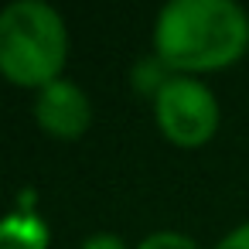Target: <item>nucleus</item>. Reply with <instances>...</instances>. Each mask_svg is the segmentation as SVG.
Listing matches in <instances>:
<instances>
[{"label": "nucleus", "mask_w": 249, "mask_h": 249, "mask_svg": "<svg viewBox=\"0 0 249 249\" xmlns=\"http://www.w3.org/2000/svg\"><path fill=\"white\" fill-rule=\"evenodd\" d=\"M246 48L249 14L235 0H171L154 21V55L181 75L232 65Z\"/></svg>", "instance_id": "1"}, {"label": "nucleus", "mask_w": 249, "mask_h": 249, "mask_svg": "<svg viewBox=\"0 0 249 249\" xmlns=\"http://www.w3.org/2000/svg\"><path fill=\"white\" fill-rule=\"evenodd\" d=\"M69 31L45 0H11L0 11V72L18 86H48L62 79Z\"/></svg>", "instance_id": "2"}, {"label": "nucleus", "mask_w": 249, "mask_h": 249, "mask_svg": "<svg viewBox=\"0 0 249 249\" xmlns=\"http://www.w3.org/2000/svg\"><path fill=\"white\" fill-rule=\"evenodd\" d=\"M154 120L178 147H201L218 130V99L195 75H167L154 92Z\"/></svg>", "instance_id": "3"}, {"label": "nucleus", "mask_w": 249, "mask_h": 249, "mask_svg": "<svg viewBox=\"0 0 249 249\" xmlns=\"http://www.w3.org/2000/svg\"><path fill=\"white\" fill-rule=\"evenodd\" d=\"M35 120L48 137L79 140L92 123V103H89V96H86V89L79 82L62 75V79H55V82L38 89Z\"/></svg>", "instance_id": "4"}, {"label": "nucleus", "mask_w": 249, "mask_h": 249, "mask_svg": "<svg viewBox=\"0 0 249 249\" xmlns=\"http://www.w3.org/2000/svg\"><path fill=\"white\" fill-rule=\"evenodd\" d=\"M52 229L35 212H11L0 218V249H48Z\"/></svg>", "instance_id": "5"}, {"label": "nucleus", "mask_w": 249, "mask_h": 249, "mask_svg": "<svg viewBox=\"0 0 249 249\" xmlns=\"http://www.w3.org/2000/svg\"><path fill=\"white\" fill-rule=\"evenodd\" d=\"M137 249H201L191 235L184 232H174V229H160V232H150L147 239H140Z\"/></svg>", "instance_id": "6"}, {"label": "nucleus", "mask_w": 249, "mask_h": 249, "mask_svg": "<svg viewBox=\"0 0 249 249\" xmlns=\"http://www.w3.org/2000/svg\"><path fill=\"white\" fill-rule=\"evenodd\" d=\"M79 249H126V242L116 232H92L89 239H82Z\"/></svg>", "instance_id": "7"}, {"label": "nucleus", "mask_w": 249, "mask_h": 249, "mask_svg": "<svg viewBox=\"0 0 249 249\" xmlns=\"http://www.w3.org/2000/svg\"><path fill=\"white\" fill-rule=\"evenodd\" d=\"M215 249H249V222H242V225H235Z\"/></svg>", "instance_id": "8"}]
</instances>
